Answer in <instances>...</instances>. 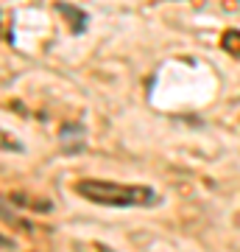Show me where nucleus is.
Returning <instances> with one entry per match:
<instances>
[{"label": "nucleus", "instance_id": "nucleus-5", "mask_svg": "<svg viewBox=\"0 0 240 252\" xmlns=\"http://www.w3.org/2000/svg\"><path fill=\"white\" fill-rule=\"evenodd\" d=\"M221 48L229 56L240 59V28H226V31H223L221 34Z\"/></svg>", "mask_w": 240, "mask_h": 252}, {"label": "nucleus", "instance_id": "nucleus-3", "mask_svg": "<svg viewBox=\"0 0 240 252\" xmlns=\"http://www.w3.org/2000/svg\"><path fill=\"white\" fill-rule=\"evenodd\" d=\"M56 14H62L67 28H70V34H84L89 26V14L79 6H73V3H56Z\"/></svg>", "mask_w": 240, "mask_h": 252}, {"label": "nucleus", "instance_id": "nucleus-1", "mask_svg": "<svg viewBox=\"0 0 240 252\" xmlns=\"http://www.w3.org/2000/svg\"><path fill=\"white\" fill-rule=\"evenodd\" d=\"M73 190L81 199L104 207H157L160 193L151 185H132V182L112 180H79Z\"/></svg>", "mask_w": 240, "mask_h": 252}, {"label": "nucleus", "instance_id": "nucleus-2", "mask_svg": "<svg viewBox=\"0 0 240 252\" xmlns=\"http://www.w3.org/2000/svg\"><path fill=\"white\" fill-rule=\"evenodd\" d=\"M59 149L62 154H81L87 149V126L81 124V121H64L59 126Z\"/></svg>", "mask_w": 240, "mask_h": 252}, {"label": "nucleus", "instance_id": "nucleus-6", "mask_svg": "<svg viewBox=\"0 0 240 252\" xmlns=\"http://www.w3.org/2000/svg\"><path fill=\"white\" fill-rule=\"evenodd\" d=\"M73 250L76 252H115L109 244H101V241H73Z\"/></svg>", "mask_w": 240, "mask_h": 252}, {"label": "nucleus", "instance_id": "nucleus-4", "mask_svg": "<svg viewBox=\"0 0 240 252\" xmlns=\"http://www.w3.org/2000/svg\"><path fill=\"white\" fill-rule=\"evenodd\" d=\"M11 202H23L20 207H26V210H34V213H51L53 205L48 202V199H39V196H28V193H11Z\"/></svg>", "mask_w": 240, "mask_h": 252}]
</instances>
